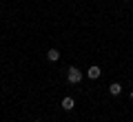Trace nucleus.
Listing matches in <instances>:
<instances>
[{"mask_svg": "<svg viewBox=\"0 0 133 122\" xmlns=\"http://www.w3.org/2000/svg\"><path fill=\"white\" fill-rule=\"evenodd\" d=\"M82 78H84V73L78 67H69L66 69V82L69 85H78V82H82Z\"/></svg>", "mask_w": 133, "mask_h": 122, "instance_id": "f257e3e1", "label": "nucleus"}, {"mask_svg": "<svg viewBox=\"0 0 133 122\" xmlns=\"http://www.w3.org/2000/svg\"><path fill=\"white\" fill-rule=\"evenodd\" d=\"M100 75H102V69H100V67H95V65H91L89 69H87V78H91V80H98Z\"/></svg>", "mask_w": 133, "mask_h": 122, "instance_id": "f03ea898", "label": "nucleus"}, {"mask_svg": "<svg viewBox=\"0 0 133 122\" xmlns=\"http://www.w3.org/2000/svg\"><path fill=\"white\" fill-rule=\"evenodd\" d=\"M73 107H76V100H73L71 95H66V98L62 100V109H64V111H71Z\"/></svg>", "mask_w": 133, "mask_h": 122, "instance_id": "7ed1b4c3", "label": "nucleus"}, {"mask_svg": "<svg viewBox=\"0 0 133 122\" xmlns=\"http://www.w3.org/2000/svg\"><path fill=\"white\" fill-rule=\"evenodd\" d=\"M47 60L49 62H58L60 60V51H58V49H49L47 51Z\"/></svg>", "mask_w": 133, "mask_h": 122, "instance_id": "20e7f679", "label": "nucleus"}, {"mask_svg": "<svg viewBox=\"0 0 133 122\" xmlns=\"http://www.w3.org/2000/svg\"><path fill=\"white\" fill-rule=\"evenodd\" d=\"M109 93L111 95H120L122 93V85H120V82H111L109 85Z\"/></svg>", "mask_w": 133, "mask_h": 122, "instance_id": "39448f33", "label": "nucleus"}, {"mask_svg": "<svg viewBox=\"0 0 133 122\" xmlns=\"http://www.w3.org/2000/svg\"><path fill=\"white\" fill-rule=\"evenodd\" d=\"M129 98H131V102H133V91H131V93H129Z\"/></svg>", "mask_w": 133, "mask_h": 122, "instance_id": "423d86ee", "label": "nucleus"}, {"mask_svg": "<svg viewBox=\"0 0 133 122\" xmlns=\"http://www.w3.org/2000/svg\"><path fill=\"white\" fill-rule=\"evenodd\" d=\"M124 2H129V0H124Z\"/></svg>", "mask_w": 133, "mask_h": 122, "instance_id": "0eeeda50", "label": "nucleus"}, {"mask_svg": "<svg viewBox=\"0 0 133 122\" xmlns=\"http://www.w3.org/2000/svg\"><path fill=\"white\" fill-rule=\"evenodd\" d=\"M36 122H40V120H36Z\"/></svg>", "mask_w": 133, "mask_h": 122, "instance_id": "6e6552de", "label": "nucleus"}]
</instances>
